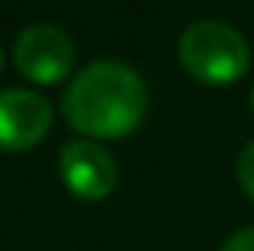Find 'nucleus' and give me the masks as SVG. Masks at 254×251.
Segmentation results:
<instances>
[{
	"mask_svg": "<svg viewBox=\"0 0 254 251\" xmlns=\"http://www.w3.org/2000/svg\"><path fill=\"white\" fill-rule=\"evenodd\" d=\"M64 120L71 129L93 138H126L138 129L148 110V90L138 71L103 58L77 71L64 90Z\"/></svg>",
	"mask_w": 254,
	"mask_h": 251,
	"instance_id": "1",
	"label": "nucleus"
},
{
	"mask_svg": "<svg viewBox=\"0 0 254 251\" xmlns=\"http://www.w3.org/2000/svg\"><path fill=\"white\" fill-rule=\"evenodd\" d=\"M177 58L190 77L209 87H225L245 77L251 64V49L245 36L229 23L203 19L180 32Z\"/></svg>",
	"mask_w": 254,
	"mask_h": 251,
	"instance_id": "2",
	"label": "nucleus"
},
{
	"mask_svg": "<svg viewBox=\"0 0 254 251\" xmlns=\"http://www.w3.org/2000/svg\"><path fill=\"white\" fill-rule=\"evenodd\" d=\"M16 71L32 84H62L74 68V42L64 29L52 23H36L19 32L13 45Z\"/></svg>",
	"mask_w": 254,
	"mask_h": 251,
	"instance_id": "3",
	"label": "nucleus"
},
{
	"mask_svg": "<svg viewBox=\"0 0 254 251\" xmlns=\"http://www.w3.org/2000/svg\"><path fill=\"white\" fill-rule=\"evenodd\" d=\"M62 181L81 200H103L116 187V161L93 138H71L58 155Z\"/></svg>",
	"mask_w": 254,
	"mask_h": 251,
	"instance_id": "4",
	"label": "nucleus"
},
{
	"mask_svg": "<svg viewBox=\"0 0 254 251\" xmlns=\"http://www.w3.org/2000/svg\"><path fill=\"white\" fill-rule=\"evenodd\" d=\"M52 129V103L36 90H0V148L26 151Z\"/></svg>",
	"mask_w": 254,
	"mask_h": 251,
	"instance_id": "5",
	"label": "nucleus"
},
{
	"mask_svg": "<svg viewBox=\"0 0 254 251\" xmlns=\"http://www.w3.org/2000/svg\"><path fill=\"white\" fill-rule=\"evenodd\" d=\"M235 171H238V184H242V190L248 193V200L254 203V142H248L242 148Z\"/></svg>",
	"mask_w": 254,
	"mask_h": 251,
	"instance_id": "6",
	"label": "nucleus"
},
{
	"mask_svg": "<svg viewBox=\"0 0 254 251\" xmlns=\"http://www.w3.org/2000/svg\"><path fill=\"white\" fill-rule=\"evenodd\" d=\"M219 251H254V226L242 229V232H235V235H229Z\"/></svg>",
	"mask_w": 254,
	"mask_h": 251,
	"instance_id": "7",
	"label": "nucleus"
},
{
	"mask_svg": "<svg viewBox=\"0 0 254 251\" xmlns=\"http://www.w3.org/2000/svg\"><path fill=\"white\" fill-rule=\"evenodd\" d=\"M0 71H3V49H0Z\"/></svg>",
	"mask_w": 254,
	"mask_h": 251,
	"instance_id": "8",
	"label": "nucleus"
},
{
	"mask_svg": "<svg viewBox=\"0 0 254 251\" xmlns=\"http://www.w3.org/2000/svg\"><path fill=\"white\" fill-rule=\"evenodd\" d=\"M251 113H254V87H251Z\"/></svg>",
	"mask_w": 254,
	"mask_h": 251,
	"instance_id": "9",
	"label": "nucleus"
}]
</instances>
